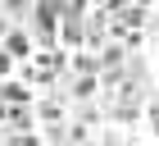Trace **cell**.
Returning <instances> with one entry per match:
<instances>
[{"instance_id":"obj_1","label":"cell","mask_w":159,"mask_h":146,"mask_svg":"<svg viewBox=\"0 0 159 146\" xmlns=\"http://www.w3.org/2000/svg\"><path fill=\"white\" fill-rule=\"evenodd\" d=\"M9 55H32V41L23 27H9Z\"/></svg>"},{"instance_id":"obj_2","label":"cell","mask_w":159,"mask_h":146,"mask_svg":"<svg viewBox=\"0 0 159 146\" xmlns=\"http://www.w3.org/2000/svg\"><path fill=\"white\" fill-rule=\"evenodd\" d=\"M59 114H64L59 100H41V119H46V123H59Z\"/></svg>"}]
</instances>
